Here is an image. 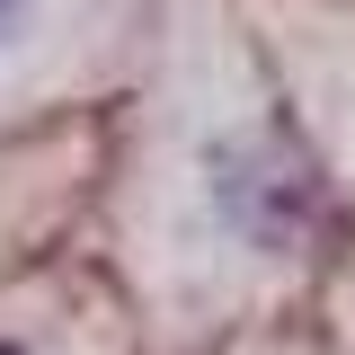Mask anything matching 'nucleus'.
<instances>
[{
  "mask_svg": "<svg viewBox=\"0 0 355 355\" xmlns=\"http://www.w3.org/2000/svg\"><path fill=\"white\" fill-rule=\"evenodd\" d=\"M18 18H27V0H0V36H9V27H18Z\"/></svg>",
  "mask_w": 355,
  "mask_h": 355,
  "instance_id": "nucleus-1",
  "label": "nucleus"
},
{
  "mask_svg": "<svg viewBox=\"0 0 355 355\" xmlns=\"http://www.w3.org/2000/svg\"><path fill=\"white\" fill-rule=\"evenodd\" d=\"M0 355H18V347H9V338H0Z\"/></svg>",
  "mask_w": 355,
  "mask_h": 355,
  "instance_id": "nucleus-2",
  "label": "nucleus"
}]
</instances>
